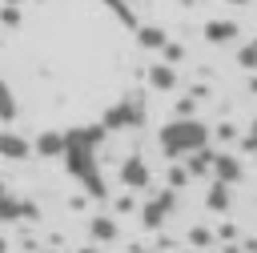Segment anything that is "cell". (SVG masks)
<instances>
[{"instance_id":"6da1fadb","label":"cell","mask_w":257,"mask_h":253,"mask_svg":"<svg viewBox=\"0 0 257 253\" xmlns=\"http://www.w3.org/2000/svg\"><path fill=\"white\" fill-rule=\"evenodd\" d=\"M104 137H108L104 124H76V129L64 133V153H60L64 169L72 173V181H76L88 197H96V201L108 197V185H104V177H100V161H96Z\"/></svg>"},{"instance_id":"7a4b0ae2","label":"cell","mask_w":257,"mask_h":253,"mask_svg":"<svg viewBox=\"0 0 257 253\" xmlns=\"http://www.w3.org/2000/svg\"><path fill=\"white\" fill-rule=\"evenodd\" d=\"M157 141H161V153L165 157H189L193 149H205L209 145V124L197 120V116H173L169 124H161Z\"/></svg>"},{"instance_id":"3957f363","label":"cell","mask_w":257,"mask_h":253,"mask_svg":"<svg viewBox=\"0 0 257 253\" xmlns=\"http://www.w3.org/2000/svg\"><path fill=\"white\" fill-rule=\"evenodd\" d=\"M108 133H120V129H141L145 124V104L133 96V100H116L108 112H104V120H100Z\"/></svg>"},{"instance_id":"277c9868","label":"cell","mask_w":257,"mask_h":253,"mask_svg":"<svg viewBox=\"0 0 257 253\" xmlns=\"http://www.w3.org/2000/svg\"><path fill=\"white\" fill-rule=\"evenodd\" d=\"M177 209V189H161V193H153L145 205H141V225L145 229H161L165 221H169V213Z\"/></svg>"},{"instance_id":"5b68a950","label":"cell","mask_w":257,"mask_h":253,"mask_svg":"<svg viewBox=\"0 0 257 253\" xmlns=\"http://www.w3.org/2000/svg\"><path fill=\"white\" fill-rule=\"evenodd\" d=\"M149 181H153V173H149V165H145V157H124L120 161V185L124 189H149Z\"/></svg>"},{"instance_id":"8992f818","label":"cell","mask_w":257,"mask_h":253,"mask_svg":"<svg viewBox=\"0 0 257 253\" xmlns=\"http://www.w3.org/2000/svg\"><path fill=\"white\" fill-rule=\"evenodd\" d=\"M36 217H40V209H36L32 201H20V197H12V193L0 197V225H4V221H36Z\"/></svg>"},{"instance_id":"52a82bcc","label":"cell","mask_w":257,"mask_h":253,"mask_svg":"<svg viewBox=\"0 0 257 253\" xmlns=\"http://www.w3.org/2000/svg\"><path fill=\"white\" fill-rule=\"evenodd\" d=\"M0 157L4 161H28L32 157V141L24 133H16V129H4L0 133Z\"/></svg>"},{"instance_id":"ba28073f","label":"cell","mask_w":257,"mask_h":253,"mask_svg":"<svg viewBox=\"0 0 257 253\" xmlns=\"http://www.w3.org/2000/svg\"><path fill=\"white\" fill-rule=\"evenodd\" d=\"M209 173H213V181H221V185H237V181H241V161H237L233 153H213Z\"/></svg>"},{"instance_id":"9c48e42d","label":"cell","mask_w":257,"mask_h":253,"mask_svg":"<svg viewBox=\"0 0 257 253\" xmlns=\"http://www.w3.org/2000/svg\"><path fill=\"white\" fill-rule=\"evenodd\" d=\"M32 153H40L44 161H48V157H60V153H64V133H52V129H44V133L32 141Z\"/></svg>"},{"instance_id":"30bf717a","label":"cell","mask_w":257,"mask_h":253,"mask_svg":"<svg viewBox=\"0 0 257 253\" xmlns=\"http://www.w3.org/2000/svg\"><path fill=\"white\" fill-rule=\"evenodd\" d=\"M205 40L209 44H229V40H237V24L233 20H209L205 24Z\"/></svg>"},{"instance_id":"8fae6325","label":"cell","mask_w":257,"mask_h":253,"mask_svg":"<svg viewBox=\"0 0 257 253\" xmlns=\"http://www.w3.org/2000/svg\"><path fill=\"white\" fill-rule=\"evenodd\" d=\"M88 237H92V241H100V245H108V241H116V237H120V229H116V221H112V217H92V221H88Z\"/></svg>"},{"instance_id":"7c38bea8","label":"cell","mask_w":257,"mask_h":253,"mask_svg":"<svg viewBox=\"0 0 257 253\" xmlns=\"http://www.w3.org/2000/svg\"><path fill=\"white\" fill-rule=\"evenodd\" d=\"M149 84H153L157 92L177 88V68H173V64H153V68H149Z\"/></svg>"},{"instance_id":"4fadbf2b","label":"cell","mask_w":257,"mask_h":253,"mask_svg":"<svg viewBox=\"0 0 257 253\" xmlns=\"http://www.w3.org/2000/svg\"><path fill=\"white\" fill-rule=\"evenodd\" d=\"M233 185H221V181H213L209 185V193H205V205L213 209V213H225L229 209V201H233V193H229Z\"/></svg>"},{"instance_id":"5bb4252c","label":"cell","mask_w":257,"mask_h":253,"mask_svg":"<svg viewBox=\"0 0 257 253\" xmlns=\"http://www.w3.org/2000/svg\"><path fill=\"white\" fill-rule=\"evenodd\" d=\"M137 40H141V48H165V28H157V24H137Z\"/></svg>"},{"instance_id":"9a60e30c","label":"cell","mask_w":257,"mask_h":253,"mask_svg":"<svg viewBox=\"0 0 257 253\" xmlns=\"http://www.w3.org/2000/svg\"><path fill=\"white\" fill-rule=\"evenodd\" d=\"M209 165H213V153H209V145H205V149H193V153H189V165H185V169H189V177H197V173H209Z\"/></svg>"},{"instance_id":"2e32d148","label":"cell","mask_w":257,"mask_h":253,"mask_svg":"<svg viewBox=\"0 0 257 253\" xmlns=\"http://www.w3.org/2000/svg\"><path fill=\"white\" fill-rule=\"evenodd\" d=\"M16 112H20V104H16V92L0 80V120H16Z\"/></svg>"},{"instance_id":"e0dca14e","label":"cell","mask_w":257,"mask_h":253,"mask_svg":"<svg viewBox=\"0 0 257 253\" xmlns=\"http://www.w3.org/2000/svg\"><path fill=\"white\" fill-rule=\"evenodd\" d=\"M189 245H193V249H209V245H213V233L197 225V229H189Z\"/></svg>"},{"instance_id":"ac0fdd59","label":"cell","mask_w":257,"mask_h":253,"mask_svg":"<svg viewBox=\"0 0 257 253\" xmlns=\"http://www.w3.org/2000/svg\"><path fill=\"white\" fill-rule=\"evenodd\" d=\"M108 8L120 16V24H128V28H137V16H133V8L124 4V0H108Z\"/></svg>"},{"instance_id":"d6986e66","label":"cell","mask_w":257,"mask_h":253,"mask_svg":"<svg viewBox=\"0 0 257 253\" xmlns=\"http://www.w3.org/2000/svg\"><path fill=\"white\" fill-rule=\"evenodd\" d=\"M237 60H241V68H257V40H249V44H241V52H237Z\"/></svg>"},{"instance_id":"ffe728a7","label":"cell","mask_w":257,"mask_h":253,"mask_svg":"<svg viewBox=\"0 0 257 253\" xmlns=\"http://www.w3.org/2000/svg\"><path fill=\"white\" fill-rule=\"evenodd\" d=\"M0 24H4V28H20V8L4 4V8H0Z\"/></svg>"},{"instance_id":"44dd1931","label":"cell","mask_w":257,"mask_h":253,"mask_svg":"<svg viewBox=\"0 0 257 253\" xmlns=\"http://www.w3.org/2000/svg\"><path fill=\"white\" fill-rule=\"evenodd\" d=\"M185 181H189V169H185V165H173V169H169V189H181Z\"/></svg>"},{"instance_id":"7402d4cb","label":"cell","mask_w":257,"mask_h":253,"mask_svg":"<svg viewBox=\"0 0 257 253\" xmlns=\"http://www.w3.org/2000/svg\"><path fill=\"white\" fill-rule=\"evenodd\" d=\"M161 52H165V64H177V60L185 56V48H181V44H169V40H165V48H161Z\"/></svg>"},{"instance_id":"603a6c76","label":"cell","mask_w":257,"mask_h":253,"mask_svg":"<svg viewBox=\"0 0 257 253\" xmlns=\"http://www.w3.org/2000/svg\"><path fill=\"white\" fill-rule=\"evenodd\" d=\"M241 145H245L249 153H257V120H253V124L245 129V141H241Z\"/></svg>"},{"instance_id":"cb8c5ba5","label":"cell","mask_w":257,"mask_h":253,"mask_svg":"<svg viewBox=\"0 0 257 253\" xmlns=\"http://www.w3.org/2000/svg\"><path fill=\"white\" fill-rule=\"evenodd\" d=\"M193 108H197V104L185 96V100H177V108H173V112H177V116H193Z\"/></svg>"},{"instance_id":"d4e9b609","label":"cell","mask_w":257,"mask_h":253,"mask_svg":"<svg viewBox=\"0 0 257 253\" xmlns=\"http://www.w3.org/2000/svg\"><path fill=\"white\" fill-rule=\"evenodd\" d=\"M133 209H137L133 197H116V213H133Z\"/></svg>"},{"instance_id":"484cf974","label":"cell","mask_w":257,"mask_h":253,"mask_svg":"<svg viewBox=\"0 0 257 253\" xmlns=\"http://www.w3.org/2000/svg\"><path fill=\"white\" fill-rule=\"evenodd\" d=\"M217 137H221V141H229V137H237V129H233V124H221V129H217Z\"/></svg>"},{"instance_id":"4316f807","label":"cell","mask_w":257,"mask_h":253,"mask_svg":"<svg viewBox=\"0 0 257 253\" xmlns=\"http://www.w3.org/2000/svg\"><path fill=\"white\" fill-rule=\"evenodd\" d=\"M0 253H8V241H4V237H0Z\"/></svg>"},{"instance_id":"83f0119b","label":"cell","mask_w":257,"mask_h":253,"mask_svg":"<svg viewBox=\"0 0 257 253\" xmlns=\"http://www.w3.org/2000/svg\"><path fill=\"white\" fill-rule=\"evenodd\" d=\"M4 193H8V185H4V177H0V197H4Z\"/></svg>"},{"instance_id":"f1b7e54d","label":"cell","mask_w":257,"mask_h":253,"mask_svg":"<svg viewBox=\"0 0 257 253\" xmlns=\"http://www.w3.org/2000/svg\"><path fill=\"white\" fill-rule=\"evenodd\" d=\"M4 4H12V8H20V0H4Z\"/></svg>"},{"instance_id":"f546056e","label":"cell","mask_w":257,"mask_h":253,"mask_svg":"<svg viewBox=\"0 0 257 253\" xmlns=\"http://www.w3.org/2000/svg\"><path fill=\"white\" fill-rule=\"evenodd\" d=\"M229 4H245V0H229Z\"/></svg>"},{"instance_id":"4dcf8cb0","label":"cell","mask_w":257,"mask_h":253,"mask_svg":"<svg viewBox=\"0 0 257 253\" xmlns=\"http://www.w3.org/2000/svg\"><path fill=\"white\" fill-rule=\"evenodd\" d=\"M44 253H56V249H44Z\"/></svg>"},{"instance_id":"1f68e13d","label":"cell","mask_w":257,"mask_h":253,"mask_svg":"<svg viewBox=\"0 0 257 253\" xmlns=\"http://www.w3.org/2000/svg\"><path fill=\"white\" fill-rule=\"evenodd\" d=\"M253 253H257V245H253Z\"/></svg>"},{"instance_id":"d6a6232c","label":"cell","mask_w":257,"mask_h":253,"mask_svg":"<svg viewBox=\"0 0 257 253\" xmlns=\"http://www.w3.org/2000/svg\"><path fill=\"white\" fill-rule=\"evenodd\" d=\"M197 253H201V249H197Z\"/></svg>"}]
</instances>
